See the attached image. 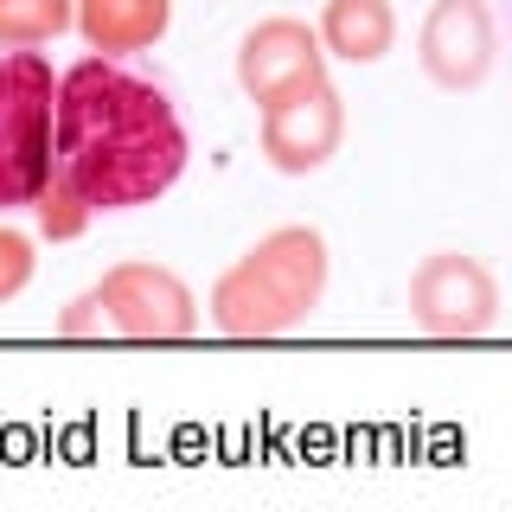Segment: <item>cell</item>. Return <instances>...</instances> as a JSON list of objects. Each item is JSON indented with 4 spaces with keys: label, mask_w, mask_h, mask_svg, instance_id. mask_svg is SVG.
Returning <instances> with one entry per match:
<instances>
[{
    "label": "cell",
    "mask_w": 512,
    "mask_h": 512,
    "mask_svg": "<svg viewBox=\"0 0 512 512\" xmlns=\"http://www.w3.org/2000/svg\"><path fill=\"white\" fill-rule=\"evenodd\" d=\"M320 288H327V244L308 224H288L269 231L237 269H224V282L212 288V320L231 340H269L314 314Z\"/></svg>",
    "instance_id": "obj_2"
},
{
    "label": "cell",
    "mask_w": 512,
    "mask_h": 512,
    "mask_svg": "<svg viewBox=\"0 0 512 512\" xmlns=\"http://www.w3.org/2000/svg\"><path fill=\"white\" fill-rule=\"evenodd\" d=\"M320 77V39L301 20H263L237 52V84H244L256 103H276L282 90Z\"/></svg>",
    "instance_id": "obj_8"
},
{
    "label": "cell",
    "mask_w": 512,
    "mask_h": 512,
    "mask_svg": "<svg viewBox=\"0 0 512 512\" xmlns=\"http://www.w3.org/2000/svg\"><path fill=\"white\" fill-rule=\"evenodd\" d=\"M493 13L487 0H436V13L423 20V71L442 90H474L493 71Z\"/></svg>",
    "instance_id": "obj_7"
},
{
    "label": "cell",
    "mask_w": 512,
    "mask_h": 512,
    "mask_svg": "<svg viewBox=\"0 0 512 512\" xmlns=\"http://www.w3.org/2000/svg\"><path fill=\"white\" fill-rule=\"evenodd\" d=\"M90 308L116 333H128V340H180V333H192V320H199L186 282L167 276V269H154V263L109 269L103 288L90 295Z\"/></svg>",
    "instance_id": "obj_6"
},
{
    "label": "cell",
    "mask_w": 512,
    "mask_h": 512,
    "mask_svg": "<svg viewBox=\"0 0 512 512\" xmlns=\"http://www.w3.org/2000/svg\"><path fill=\"white\" fill-rule=\"evenodd\" d=\"M320 39H327V52H340L352 64H378L397 39V20H391L384 0H327Z\"/></svg>",
    "instance_id": "obj_10"
},
{
    "label": "cell",
    "mask_w": 512,
    "mask_h": 512,
    "mask_svg": "<svg viewBox=\"0 0 512 512\" xmlns=\"http://www.w3.org/2000/svg\"><path fill=\"white\" fill-rule=\"evenodd\" d=\"M167 13H173V0H84V7H77V26H84V39L96 52L122 58V52L154 45L160 32H167Z\"/></svg>",
    "instance_id": "obj_9"
},
{
    "label": "cell",
    "mask_w": 512,
    "mask_h": 512,
    "mask_svg": "<svg viewBox=\"0 0 512 512\" xmlns=\"http://www.w3.org/2000/svg\"><path fill=\"white\" fill-rule=\"evenodd\" d=\"M71 26V0H0V45H45Z\"/></svg>",
    "instance_id": "obj_11"
},
{
    "label": "cell",
    "mask_w": 512,
    "mask_h": 512,
    "mask_svg": "<svg viewBox=\"0 0 512 512\" xmlns=\"http://www.w3.org/2000/svg\"><path fill=\"white\" fill-rule=\"evenodd\" d=\"M26 276H32V244H26L20 231H0V301L20 295Z\"/></svg>",
    "instance_id": "obj_12"
},
{
    "label": "cell",
    "mask_w": 512,
    "mask_h": 512,
    "mask_svg": "<svg viewBox=\"0 0 512 512\" xmlns=\"http://www.w3.org/2000/svg\"><path fill=\"white\" fill-rule=\"evenodd\" d=\"M410 314H416V327L436 333V340H474V333H487L493 314H500V288H493V276L474 256L442 250L410 276Z\"/></svg>",
    "instance_id": "obj_4"
},
{
    "label": "cell",
    "mask_w": 512,
    "mask_h": 512,
    "mask_svg": "<svg viewBox=\"0 0 512 512\" xmlns=\"http://www.w3.org/2000/svg\"><path fill=\"white\" fill-rule=\"evenodd\" d=\"M52 109V58L32 45H0V212L39 205L52 180Z\"/></svg>",
    "instance_id": "obj_3"
},
{
    "label": "cell",
    "mask_w": 512,
    "mask_h": 512,
    "mask_svg": "<svg viewBox=\"0 0 512 512\" xmlns=\"http://www.w3.org/2000/svg\"><path fill=\"white\" fill-rule=\"evenodd\" d=\"M340 135H346V116H340V96H333L327 77H308V84L282 90L276 103H263V154L282 173L327 167Z\"/></svg>",
    "instance_id": "obj_5"
},
{
    "label": "cell",
    "mask_w": 512,
    "mask_h": 512,
    "mask_svg": "<svg viewBox=\"0 0 512 512\" xmlns=\"http://www.w3.org/2000/svg\"><path fill=\"white\" fill-rule=\"evenodd\" d=\"M186 122L173 90L128 58H84L58 77L52 192L84 212H135L186 173Z\"/></svg>",
    "instance_id": "obj_1"
}]
</instances>
